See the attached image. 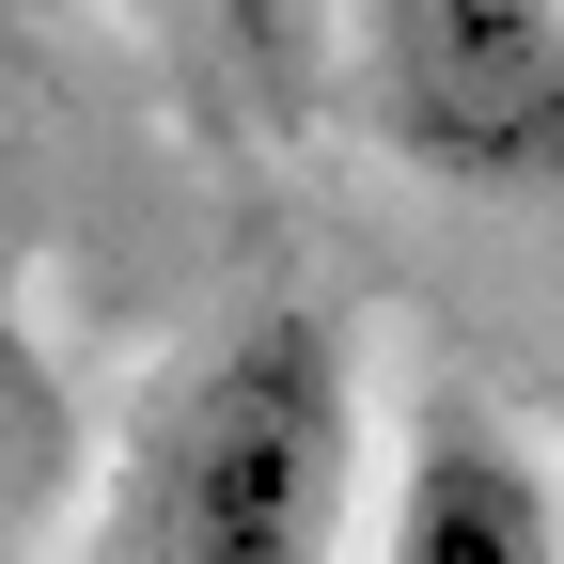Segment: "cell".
<instances>
[{"mask_svg": "<svg viewBox=\"0 0 564 564\" xmlns=\"http://www.w3.org/2000/svg\"><path fill=\"white\" fill-rule=\"evenodd\" d=\"M345 502H361V361H345V314L267 299L141 423L126 564H345Z\"/></svg>", "mask_w": 564, "mask_h": 564, "instance_id": "cell-1", "label": "cell"}, {"mask_svg": "<svg viewBox=\"0 0 564 564\" xmlns=\"http://www.w3.org/2000/svg\"><path fill=\"white\" fill-rule=\"evenodd\" d=\"M345 110L423 188H564V0H345Z\"/></svg>", "mask_w": 564, "mask_h": 564, "instance_id": "cell-2", "label": "cell"}, {"mask_svg": "<svg viewBox=\"0 0 564 564\" xmlns=\"http://www.w3.org/2000/svg\"><path fill=\"white\" fill-rule=\"evenodd\" d=\"M377 564H564V486L486 392H440L377 486Z\"/></svg>", "mask_w": 564, "mask_h": 564, "instance_id": "cell-3", "label": "cell"}, {"mask_svg": "<svg viewBox=\"0 0 564 564\" xmlns=\"http://www.w3.org/2000/svg\"><path fill=\"white\" fill-rule=\"evenodd\" d=\"M204 17H220V47L251 63V79H299V63H314V17H329V0H204Z\"/></svg>", "mask_w": 564, "mask_h": 564, "instance_id": "cell-4", "label": "cell"}, {"mask_svg": "<svg viewBox=\"0 0 564 564\" xmlns=\"http://www.w3.org/2000/svg\"><path fill=\"white\" fill-rule=\"evenodd\" d=\"M32 79V0H0V95Z\"/></svg>", "mask_w": 564, "mask_h": 564, "instance_id": "cell-5", "label": "cell"}]
</instances>
